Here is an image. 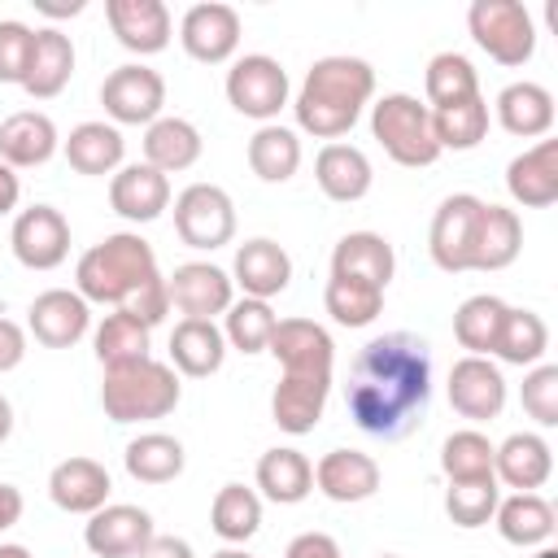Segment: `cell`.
Returning <instances> with one entry per match:
<instances>
[{"label":"cell","instance_id":"1","mask_svg":"<svg viewBox=\"0 0 558 558\" xmlns=\"http://www.w3.org/2000/svg\"><path fill=\"white\" fill-rule=\"evenodd\" d=\"M349 418L392 445L405 440L423 418L432 401V349L414 331H384L366 340L349 366Z\"/></svg>","mask_w":558,"mask_h":558},{"label":"cell","instance_id":"2","mask_svg":"<svg viewBox=\"0 0 558 558\" xmlns=\"http://www.w3.org/2000/svg\"><path fill=\"white\" fill-rule=\"evenodd\" d=\"M375 96V70L362 57H318L292 100L296 126L314 140H340L357 126L362 109Z\"/></svg>","mask_w":558,"mask_h":558},{"label":"cell","instance_id":"3","mask_svg":"<svg viewBox=\"0 0 558 558\" xmlns=\"http://www.w3.org/2000/svg\"><path fill=\"white\" fill-rule=\"evenodd\" d=\"M153 279H161L157 270V253L140 231H113L100 244H92L78 266H74V292L92 305H113L122 310L135 292H144Z\"/></svg>","mask_w":558,"mask_h":558},{"label":"cell","instance_id":"4","mask_svg":"<svg viewBox=\"0 0 558 558\" xmlns=\"http://www.w3.org/2000/svg\"><path fill=\"white\" fill-rule=\"evenodd\" d=\"M183 397L179 371L170 362L144 357L131 366H113L100 379V405L113 423H148V418H166Z\"/></svg>","mask_w":558,"mask_h":558},{"label":"cell","instance_id":"5","mask_svg":"<svg viewBox=\"0 0 558 558\" xmlns=\"http://www.w3.org/2000/svg\"><path fill=\"white\" fill-rule=\"evenodd\" d=\"M371 135L397 166H410V170H423L440 157L436 131H432V109L405 92H388L371 105Z\"/></svg>","mask_w":558,"mask_h":558},{"label":"cell","instance_id":"6","mask_svg":"<svg viewBox=\"0 0 558 558\" xmlns=\"http://www.w3.org/2000/svg\"><path fill=\"white\" fill-rule=\"evenodd\" d=\"M466 31L497 65H510V70L532 61L536 52V22L519 0H475L466 9Z\"/></svg>","mask_w":558,"mask_h":558},{"label":"cell","instance_id":"7","mask_svg":"<svg viewBox=\"0 0 558 558\" xmlns=\"http://www.w3.org/2000/svg\"><path fill=\"white\" fill-rule=\"evenodd\" d=\"M174 231L187 248H222L235 240V201L218 183H192L174 196Z\"/></svg>","mask_w":558,"mask_h":558},{"label":"cell","instance_id":"8","mask_svg":"<svg viewBox=\"0 0 558 558\" xmlns=\"http://www.w3.org/2000/svg\"><path fill=\"white\" fill-rule=\"evenodd\" d=\"M288 92H292L288 87V70L275 57H266V52H248V57H240L227 70V100H231V109L253 118V122H262V126L279 118V109L288 105Z\"/></svg>","mask_w":558,"mask_h":558},{"label":"cell","instance_id":"9","mask_svg":"<svg viewBox=\"0 0 558 558\" xmlns=\"http://www.w3.org/2000/svg\"><path fill=\"white\" fill-rule=\"evenodd\" d=\"M100 105L113 126H153L166 109V78L153 65L126 61L100 83Z\"/></svg>","mask_w":558,"mask_h":558},{"label":"cell","instance_id":"10","mask_svg":"<svg viewBox=\"0 0 558 558\" xmlns=\"http://www.w3.org/2000/svg\"><path fill=\"white\" fill-rule=\"evenodd\" d=\"M484 201L471 192H453L436 205L432 227H427V253L445 275L471 270V248H475V227H480Z\"/></svg>","mask_w":558,"mask_h":558},{"label":"cell","instance_id":"11","mask_svg":"<svg viewBox=\"0 0 558 558\" xmlns=\"http://www.w3.org/2000/svg\"><path fill=\"white\" fill-rule=\"evenodd\" d=\"M9 244L26 270H57L70 257V222L57 205H26L13 218Z\"/></svg>","mask_w":558,"mask_h":558},{"label":"cell","instance_id":"12","mask_svg":"<svg viewBox=\"0 0 558 558\" xmlns=\"http://www.w3.org/2000/svg\"><path fill=\"white\" fill-rule=\"evenodd\" d=\"M179 44L192 61L201 65H222L235 57L240 48V13L222 0H205V4H192L179 22Z\"/></svg>","mask_w":558,"mask_h":558},{"label":"cell","instance_id":"13","mask_svg":"<svg viewBox=\"0 0 558 558\" xmlns=\"http://www.w3.org/2000/svg\"><path fill=\"white\" fill-rule=\"evenodd\" d=\"M153 536H157L153 514L126 501L100 506L96 514H87V527H83V545L92 549V558H135Z\"/></svg>","mask_w":558,"mask_h":558},{"label":"cell","instance_id":"14","mask_svg":"<svg viewBox=\"0 0 558 558\" xmlns=\"http://www.w3.org/2000/svg\"><path fill=\"white\" fill-rule=\"evenodd\" d=\"M166 292H170V305L183 318H209V323H214V314H227L231 301H235L231 275L222 266H214V262L174 266V275L166 279Z\"/></svg>","mask_w":558,"mask_h":558},{"label":"cell","instance_id":"15","mask_svg":"<svg viewBox=\"0 0 558 558\" xmlns=\"http://www.w3.org/2000/svg\"><path fill=\"white\" fill-rule=\"evenodd\" d=\"M266 353H275L283 375H331L336 366V344L314 318H279Z\"/></svg>","mask_w":558,"mask_h":558},{"label":"cell","instance_id":"16","mask_svg":"<svg viewBox=\"0 0 558 558\" xmlns=\"http://www.w3.org/2000/svg\"><path fill=\"white\" fill-rule=\"evenodd\" d=\"M449 405L471 418V423H488L506 410V379L497 371V362L488 357H458L449 366Z\"/></svg>","mask_w":558,"mask_h":558},{"label":"cell","instance_id":"17","mask_svg":"<svg viewBox=\"0 0 558 558\" xmlns=\"http://www.w3.org/2000/svg\"><path fill=\"white\" fill-rule=\"evenodd\" d=\"M26 327L44 349H74L92 327V305L74 288H48L31 301Z\"/></svg>","mask_w":558,"mask_h":558},{"label":"cell","instance_id":"18","mask_svg":"<svg viewBox=\"0 0 558 558\" xmlns=\"http://www.w3.org/2000/svg\"><path fill=\"white\" fill-rule=\"evenodd\" d=\"M105 17H109V31L118 35V44L135 57H153V52L170 48L174 22L161 0H105Z\"/></svg>","mask_w":558,"mask_h":558},{"label":"cell","instance_id":"19","mask_svg":"<svg viewBox=\"0 0 558 558\" xmlns=\"http://www.w3.org/2000/svg\"><path fill=\"white\" fill-rule=\"evenodd\" d=\"M109 493H113V480H109L105 462L83 458V453L57 462L48 475V497L65 514H96L100 506H109Z\"/></svg>","mask_w":558,"mask_h":558},{"label":"cell","instance_id":"20","mask_svg":"<svg viewBox=\"0 0 558 558\" xmlns=\"http://www.w3.org/2000/svg\"><path fill=\"white\" fill-rule=\"evenodd\" d=\"M109 205L126 222H153L170 209V174L153 170L148 161H131L109 179Z\"/></svg>","mask_w":558,"mask_h":558},{"label":"cell","instance_id":"21","mask_svg":"<svg viewBox=\"0 0 558 558\" xmlns=\"http://www.w3.org/2000/svg\"><path fill=\"white\" fill-rule=\"evenodd\" d=\"M493 475L497 484L514 493H536L554 475V449L536 432H514L501 445H493Z\"/></svg>","mask_w":558,"mask_h":558},{"label":"cell","instance_id":"22","mask_svg":"<svg viewBox=\"0 0 558 558\" xmlns=\"http://www.w3.org/2000/svg\"><path fill=\"white\" fill-rule=\"evenodd\" d=\"M314 488L340 506L366 501L379 493V462L362 449H331L314 462Z\"/></svg>","mask_w":558,"mask_h":558},{"label":"cell","instance_id":"23","mask_svg":"<svg viewBox=\"0 0 558 558\" xmlns=\"http://www.w3.org/2000/svg\"><path fill=\"white\" fill-rule=\"evenodd\" d=\"M506 192L523 209H545L558 201V140H536L506 166Z\"/></svg>","mask_w":558,"mask_h":558},{"label":"cell","instance_id":"24","mask_svg":"<svg viewBox=\"0 0 558 558\" xmlns=\"http://www.w3.org/2000/svg\"><path fill=\"white\" fill-rule=\"evenodd\" d=\"M231 283L244 288V296H257V301H270L279 296L288 283H292V257L283 244L257 235V240H244L235 248V262H231Z\"/></svg>","mask_w":558,"mask_h":558},{"label":"cell","instance_id":"25","mask_svg":"<svg viewBox=\"0 0 558 558\" xmlns=\"http://www.w3.org/2000/svg\"><path fill=\"white\" fill-rule=\"evenodd\" d=\"M327 397H331V375H279L270 392V414L279 432L310 436L327 410Z\"/></svg>","mask_w":558,"mask_h":558},{"label":"cell","instance_id":"26","mask_svg":"<svg viewBox=\"0 0 558 558\" xmlns=\"http://www.w3.org/2000/svg\"><path fill=\"white\" fill-rule=\"evenodd\" d=\"M314 179L323 187L327 201L336 205H353L371 192L375 183V170H371V157L357 148V144H344V140H331L318 148L314 157Z\"/></svg>","mask_w":558,"mask_h":558},{"label":"cell","instance_id":"27","mask_svg":"<svg viewBox=\"0 0 558 558\" xmlns=\"http://www.w3.org/2000/svg\"><path fill=\"white\" fill-rule=\"evenodd\" d=\"M57 148H61L57 122L39 109H17L0 122V161L13 166V170L44 166V161H52Z\"/></svg>","mask_w":558,"mask_h":558},{"label":"cell","instance_id":"28","mask_svg":"<svg viewBox=\"0 0 558 558\" xmlns=\"http://www.w3.org/2000/svg\"><path fill=\"white\" fill-rule=\"evenodd\" d=\"M74 74V44L65 31L57 26H44L35 31V44H31V61H26V78H22V92L35 96V100H52L65 92Z\"/></svg>","mask_w":558,"mask_h":558},{"label":"cell","instance_id":"29","mask_svg":"<svg viewBox=\"0 0 558 558\" xmlns=\"http://www.w3.org/2000/svg\"><path fill=\"white\" fill-rule=\"evenodd\" d=\"M227 362V336L209 318H179L170 331V366L187 379H205Z\"/></svg>","mask_w":558,"mask_h":558},{"label":"cell","instance_id":"30","mask_svg":"<svg viewBox=\"0 0 558 558\" xmlns=\"http://www.w3.org/2000/svg\"><path fill=\"white\" fill-rule=\"evenodd\" d=\"M392 270H397V253H392V244L379 231H349L331 248V275L388 288L392 283Z\"/></svg>","mask_w":558,"mask_h":558},{"label":"cell","instance_id":"31","mask_svg":"<svg viewBox=\"0 0 558 558\" xmlns=\"http://www.w3.org/2000/svg\"><path fill=\"white\" fill-rule=\"evenodd\" d=\"M61 153L70 161V170L78 174H118L122 170V157H126V140L113 122H78L65 140H61Z\"/></svg>","mask_w":558,"mask_h":558},{"label":"cell","instance_id":"32","mask_svg":"<svg viewBox=\"0 0 558 558\" xmlns=\"http://www.w3.org/2000/svg\"><path fill=\"white\" fill-rule=\"evenodd\" d=\"M257 488L275 506H296L314 493V462L292 445H275L257 458Z\"/></svg>","mask_w":558,"mask_h":558},{"label":"cell","instance_id":"33","mask_svg":"<svg viewBox=\"0 0 558 558\" xmlns=\"http://www.w3.org/2000/svg\"><path fill=\"white\" fill-rule=\"evenodd\" d=\"M493 109H497L501 131H510L519 140H545L549 126H554V96H549V87L527 83V78L501 87Z\"/></svg>","mask_w":558,"mask_h":558},{"label":"cell","instance_id":"34","mask_svg":"<svg viewBox=\"0 0 558 558\" xmlns=\"http://www.w3.org/2000/svg\"><path fill=\"white\" fill-rule=\"evenodd\" d=\"M493 523H497V532H501L506 545L532 549V545H545L554 536L558 514H554V506L541 493H510V497L497 501Z\"/></svg>","mask_w":558,"mask_h":558},{"label":"cell","instance_id":"35","mask_svg":"<svg viewBox=\"0 0 558 558\" xmlns=\"http://www.w3.org/2000/svg\"><path fill=\"white\" fill-rule=\"evenodd\" d=\"M205 153V140L201 131L187 122V118H157L148 131H144V161L161 174H179V170H192Z\"/></svg>","mask_w":558,"mask_h":558},{"label":"cell","instance_id":"36","mask_svg":"<svg viewBox=\"0 0 558 558\" xmlns=\"http://www.w3.org/2000/svg\"><path fill=\"white\" fill-rule=\"evenodd\" d=\"M523 248V222L514 209L506 205H488L480 209V227H475V248H471V270H506Z\"/></svg>","mask_w":558,"mask_h":558},{"label":"cell","instance_id":"37","mask_svg":"<svg viewBox=\"0 0 558 558\" xmlns=\"http://www.w3.org/2000/svg\"><path fill=\"white\" fill-rule=\"evenodd\" d=\"M506 301L493 296V292H475L466 296L458 310H453V336L458 344L471 353V357H493L497 349V336H501V323H506Z\"/></svg>","mask_w":558,"mask_h":558},{"label":"cell","instance_id":"38","mask_svg":"<svg viewBox=\"0 0 558 558\" xmlns=\"http://www.w3.org/2000/svg\"><path fill=\"white\" fill-rule=\"evenodd\" d=\"M122 462H126V475L140 480V484H170V480L183 475L187 453H183V440H179V436L144 432V436H135V440L126 445Z\"/></svg>","mask_w":558,"mask_h":558},{"label":"cell","instance_id":"39","mask_svg":"<svg viewBox=\"0 0 558 558\" xmlns=\"http://www.w3.org/2000/svg\"><path fill=\"white\" fill-rule=\"evenodd\" d=\"M148 331H153V327H144V323H140L135 314H126V310L105 314L100 327H96V336H92L96 362H100L105 371H113V366H131V362L153 357V353H148V349H153Z\"/></svg>","mask_w":558,"mask_h":558},{"label":"cell","instance_id":"40","mask_svg":"<svg viewBox=\"0 0 558 558\" xmlns=\"http://www.w3.org/2000/svg\"><path fill=\"white\" fill-rule=\"evenodd\" d=\"M248 170L262 183H288L301 170V140H296V131H288L279 122L257 126L253 140H248Z\"/></svg>","mask_w":558,"mask_h":558},{"label":"cell","instance_id":"41","mask_svg":"<svg viewBox=\"0 0 558 558\" xmlns=\"http://www.w3.org/2000/svg\"><path fill=\"white\" fill-rule=\"evenodd\" d=\"M432 131H436L440 153H449V148H453V153L480 148L484 135H488V100H484V96H471V100L432 109Z\"/></svg>","mask_w":558,"mask_h":558},{"label":"cell","instance_id":"42","mask_svg":"<svg viewBox=\"0 0 558 558\" xmlns=\"http://www.w3.org/2000/svg\"><path fill=\"white\" fill-rule=\"evenodd\" d=\"M209 527L227 545H244L262 527V497L244 484H222L214 493V506H209Z\"/></svg>","mask_w":558,"mask_h":558},{"label":"cell","instance_id":"43","mask_svg":"<svg viewBox=\"0 0 558 558\" xmlns=\"http://www.w3.org/2000/svg\"><path fill=\"white\" fill-rule=\"evenodd\" d=\"M549 349V327L536 310H506V323H501V336H497V349L493 357H501L506 366H536Z\"/></svg>","mask_w":558,"mask_h":558},{"label":"cell","instance_id":"44","mask_svg":"<svg viewBox=\"0 0 558 558\" xmlns=\"http://www.w3.org/2000/svg\"><path fill=\"white\" fill-rule=\"evenodd\" d=\"M423 92H427V109H445V105L480 96V74H475V65L462 52H436L427 61Z\"/></svg>","mask_w":558,"mask_h":558},{"label":"cell","instance_id":"45","mask_svg":"<svg viewBox=\"0 0 558 558\" xmlns=\"http://www.w3.org/2000/svg\"><path fill=\"white\" fill-rule=\"evenodd\" d=\"M323 305L340 327H371L384 314V288L362 283V279H344L331 275L323 288Z\"/></svg>","mask_w":558,"mask_h":558},{"label":"cell","instance_id":"46","mask_svg":"<svg viewBox=\"0 0 558 558\" xmlns=\"http://www.w3.org/2000/svg\"><path fill=\"white\" fill-rule=\"evenodd\" d=\"M275 323H279V314L270 310V301L244 296V301H231V310L222 314V336L240 353H266Z\"/></svg>","mask_w":558,"mask_h":558},{"label":"cell","instance_id":"47","mask_svg":"<svg viewBox=\"0 0 558 558\" xmlns=\"http://www.w3.org/2000/svg\"><path fill=\"white\" fill-rule=\"evenodd\" d=\"M440 471L453 480H484L493 475V440L475 427H462V432H449L445 445H440Z\"/></svg>","mask_w":558,"mask_h":558},{"label":"cell","instance_id":"48","mask_svg":"<svg viewBox=\"0 0 558 558\" xmlns=\"http://www.w3.org/2000/svg\"><path fill=\"white\" fill-rule=\"evenodd\" d=\"M501 501V484L497 475H484V480H453L449 493H445V514L458 523V527H484L493 519Z\"/></svg>","mask_w":558,"mask_h":558},{"label":"cell","instance_id":"49","mask_svg":"<svg viewBox=\"0 0 558 558\" xmlns=\"http://www.w3.org/2000/svg\"><path fill=\"white\" fill-rule=\"evenodd\" d=\"M519 401H523V414L536 418V427H558V366L554 362H536L523 375Z\"/></svg>","mask_w":558,"mask_h":558},{"label":"cell","instance_id":"50","mask_svg":"<svg viewBox=\"0 0 558 558\" xmlns=\"http://www.w3.org/2000/svg\"><path fill=\"white\" fill-rule=\"evenodd\" d=\"M31 44H35V31L17 17H4L0 22V83H17L26 78V61H31Z\"/></svg>","mask_w":558,"mask_h":558},{"label":"cell","instance_id":"51","mask_svg":"<svg viewBox=\"0 0 558 558\" xmlns=\"http://www.w3.org/2000/svg\"><path fill=\"white\" fill-rule=\"evenodd\" d=\"M126 314H135L144 327H157L166 314H170V292H166V275L161 279H153L144 292H135L126 305H122Z\"/></svg>","mask_w":558,"mask_h":558},{"label":"cell","instance_id":"52","mask_svg":"<svg viewBox=\"0 0 558 558\" xmlns=\"http://www.w3.org/2000/svg\"><path fill=\"white\" fill-rule=\"evenodd\" d=\"M283 558H344V554H340L336 536H327V532H301V536L288 541Z\"/></svg>","mask_w":558,"mask_h":558},{"label":"cell","instance_id":"53","mask_svg":"<svg viewBox=\"0 0 558 558\" xmlns=\"http://www.w3.org/2000/svg\"><path fill=\"white\" fill-rule=\"evenodd\" d=\"M26 357V331L13 318H0V375L17 371Z\"/></svg>","mask_w":558,"mask_h":558},{"label":"cell","instance_id":"54","mask_svg":"<svg viewBox=\"0 0 558 558\" xmlns=\"http://www.w3.org/2000/svg\"><path fill=\"white\" fill-rule=\"evenodd\" d=\"M135 558H196V554H192V545H187L183 536H161V532H157Z\"/></svg>","mask_w":558,"mask_h":558},{"label":"cell","instance_id":"55","mask_svg":"<svg viewBox=\"0 0 558 558\" xmlns=\"http://www.w3.org/2000/svg\"><path fill=\"white\" fill-rule=\"evenodd\" d=\"M17 201H22V179H17V170H13V166H4V161H0V218H4V214H13V209H17Z\"/></svg>","mask_w":558,"mask_h":558},{"label":"cell","instance_id":"56","mask_svg":"<svg viewBox=\"0 0 558 558\" xmlns=\"http://www.w3.org/2000/svg\"><path fill=\"white\" fill-rule=\"evenodd\" d=\"M22 510H26V501H22V488H13V484H0V532H9V527L22 519Z\"/></svg>","mask_w":558,"mask_h":558},{"label":"cell","instance_id":"57","mask_svg":"<svg viewBox=\"0 0 558 558\" xmlns=\"http://www.w3.org/2000/svg\"><path fill=\"white\" fill-rule=\"evenodd\" d=\"M35 4V13H44V17H78L83 9H87V0H31Z\"/></svg>","mask_w":558,"mask_h":558},{"label":"cell","instance_id":"58","mask_svg":"<svg viewBox=\"0 0 558 558\" xmlns=\"http://www.w3.org/2000/svg\"><path fill=\"white\" fill-rule=\"evenodd\" d=\"M9 432H13V405H9V397L0 392V445L9 440Z\"/></svg>","mask_w":558,"mask_h":558},{"label":"cell","instance_id":"59","mask_svg":"<svg viewBox=\"0 0 558 558\" xmlns=\"http://www.w3.org/2000/svg\"><path fill=\"white\" fill-rule=\"evenodd\" d=\"M0 558H31L26 545H0Z\"/></svg>","mask_w":558,"mask_h":558},{"label":"cell","instance_id":"60","mask_svg":"<svg viewBox=\"0 0 558 558\" xmlns=\"http://www.w3.org/2000/svg\"><path fill=\"white\" fill-rule=\"evenodd\" d=\"M209 558H253V554H244V549H235V545H227V549H218V554H209Z\"/></svg>","mask_w":558,"mask_h":558},{"label":"cell","instance_id":"61","mask_svg":"<svg viewBox=\"0 0 558 558\" xmlns=\"http://www.w3.org/2000/svg\"><path fill=\"white\" fill-rule=\"evenodd\" d=\"M536 558H558V549H549V545H545V549H541Z\"/></svg>","mask_w":558,"mask_h":558},{"label":"cell","instance_id":"62","mask_svg":"<svg viewBox=\"0 0 558 558\" xmlns=\"http://www.w3.org/2000/svg\"><path fill=\"white\" fill-rule=\"evenodd\" d=\"M379 558H397V554H379Z\"/></svg>","mask_w":558,"mask_h":558}]
</instances>
